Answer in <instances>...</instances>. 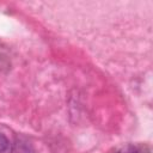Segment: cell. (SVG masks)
<instances>
[{"label":"cell","instance_id":"1","mask_svg":"<svg viewBox=\"0 0 153 153\" xmlns=\"http://www.w3.org/2000/svg\"><path fill=\"white\" fill-rule=\"evenodd\" d=\"M27 145V142H17L14 145V153H32L33 151L31 149V146L29 145L26 148H24Z\"/></svg>","mask_w":153,"mask_h":153},{"label":"cell","instance_id":"2","mask_svg":"<svg viewBox=\"0 0 153 153\" xmlns=\"http://www.w3.org/2000/svg\"><path fill=\"white\" fill-rule=\"evenodd\" d=\"M115 153H140L139 149L131 145H127V146H123L118 149L115 151Z\"/></svg>","mask_w":153,"mask_h":153},{"label":"cell","instance_id":"3","mask_svg":"<svg viewBox=\"0 0 153 153\" xmlns=\"http://www.w3.org/2000/svg\"><path fill=\"white\" fill-rule=\"evenodd\" d=\"M10 147V141L4 135V134H0V153H5Z\"/></svg>","mask_w":153,"mask_h":153}]
</instances>
